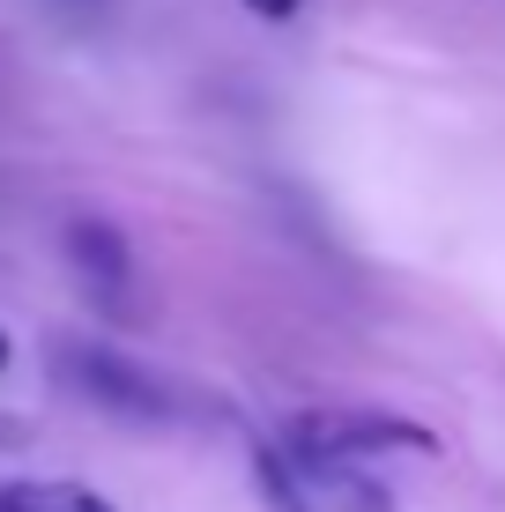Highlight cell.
Here are the masks:
<instances>
[{
	"label": "cell",
	"instance_id": "cell-1",
	"mask_svg": "<svg viewBox=\"0 0 505 512\" xmlns=\"http://www.w3.org/2000/svg\"><path fill=\"white\" fill-rule=\"evenodd\" d=\"M431 453L439 438L424 431V423L409 416H387V409H312L290 423V453H298V468H327V461H357V453Z\"/></svg>",
	"mask_w": 505,
	"mask_h": 512
},
{
	"label": "cell",
	"instance_id": "cell-2",
	"mask_svg": "<svg viewBox=\"0 0 505 512\" xmlns=\"http://www.w3.org/2000/svg\"><path fill=\"white\" fill-rule=\"evenodd\" d=\"M67 379L82 386V394L97 401V409H119V416H142V423H156V416H171V401H164V386H156L142 364H127L119 349H67Z\"/></svg>",
	"mask_w": 505,
	"mask_h": 512
},
{
	"label": "cell",
	"instance_id": "cell-3",
	"mask_svg": "<svg viewBox=\"0 0 505 512\" xmlns=\"http://www.w3.org/2000/svg\"><path fill=\"white\" fill-rule=\"evenodd\" d=\"M67 260H75V275L90 282L112 312H127L134 268H127V238H119L112 223H67Z\"/></svg>",
	"mask_w": 505,
	"mask_h": 512
},
{
	"label": "cell",
	"instance_id": "cell-4",
	"mask_svg": "<svg viewBox=\"0 0 505 512\" xmlns=\"http://www.w3.org/2000/svg\"><path fill=\"white\" fill-rule=\"evenodd\" d=\"M0 512H112L82 483H0Z\"/></svg>",
	"mask_w": 505,
	"mask_h": 512
},
{
	"label": "cell",
	"instance_id": "cell-5",
	"mask_svg": "<svg viewBox=\"0 0 505 512\" xmlns=\"http://www.w3.org/2000/svg\"><path fill=\"white\" fill-rule=\"evenodd\" d=\"M260 490H268V505L275 512H312L305 505V490H298V475H290V461L275 446H260Z\"/></svg>",
	"mask_w": 505,
	"mask_h": 512
},
{
	"label": "cell",
	"instance_id": "cell-6",
	"mask_svg": "<svg viewBox=\"0 0 505 512\" xmlns=\"http://www.w3.org/2000/svg\"><path fill=\"white\" fill-rule=\"evenodd\" d=\"M253 15H268V23H283V15H298V0H246Z\"/></svg>",
	"mask_w": 505,
	"mask_h": 512
},
{
	"label": "cell",
	"instance_id": "cell-7",
	"mask_svg": "<svg viewBox=\"0 0 505 512\" xmlns=\"http://www.w3.org/2000/svg\"><path fill=\"white\" fill-rule=\"evenodd\" d=\"M0 446H23V423L15 416H0Z\"/></svg>",
	"mask_w": 505,
	"mask_h": 512
},
{
	"label": "cell",
	"instance_id": "cell-8",
	"mask_svg": "<svg viewBox=\"0 0 505 512\" xmlns=\"http://www.w3.org/2000/svg\"><path fill=\"white\" fill-rule=\"evenodd\" d=\"M8 357H15V342H8V327H0V372H8Z\"/></svg>",
	"mask_w": 505,
	"mask_h": 512
}]
</instances>
